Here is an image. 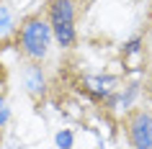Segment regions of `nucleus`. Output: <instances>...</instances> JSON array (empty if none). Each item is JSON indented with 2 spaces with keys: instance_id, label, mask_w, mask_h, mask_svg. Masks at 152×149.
I'll use <instances>...</instances> for the list:
<instances>
[{
  "instance_id": "f257e3e1",
  "label": "nucleus",
  "mask_w": 152,
  "mask_h": 149,
  "mask_svg": "<svg viewBox=\"0 0 152 149\" xmlns=\"http://www.w3.org/2000/svg\"><path fill=\"white\" fill-rule=\"evenodd\" d=\"M75 21H77V5L75 0H49V26H52V36L62 49L75 47L77 31H75Z\"/></svg>"
},
{
  "instance_id": "f03ea898",
  "label": "nucleus",
  "mask_w": 152,
  "mask_h": 149,
  "mask_svg": "<svg viewBox=\"0 0 152 149\" xmlns=\"http://www.w3.org/2000/svg\"><path fill=\"white\" fill-rule=\"evenodd\" d=\"M49 41H52V26L39 16L26 18L21 31H18V47L26 57L41 59L49 52Z\"/></svg>"
},
{
  "instance_id": "7ed1b4c3",
  "label": "nucleus",
  "mask_w": 152,
  "mask_h": 149,
  "mask_svg": "<svg viewBox=\"0 0 152 149\" xmlns=\"http://www.w3.org/2000/svg\"><path fill=\"white\" fill-rule=\"evenodd\" d=\"M126 134L134 149H152V116L144 110H134L126 121Z\"/></svg>"
},
{
  "instance_id": "20e7f679",
  "label": "nucleus",
  "mask_w": 152,
  "mask_h": 149,
  "mask_svg": "<svg viewBox=\"0 0 152 149\" xmlns=\"http://www.w3.org/2000/svg\"><path fill=\"white\" fill-rule=\"evenodd\" d=\"M116 82H119V80L111 77V75H93V77L83 80V90H85L90 98H108V95L116 90Z\"/></svg>"
},
{
  "instance_id": "39448f33",
  "label": "nucleus",
  "mask_w": 152,
  "mask_h": 149,
  "mask_svg": "<svg viewBox=\"0 0 152 149\" xmlns=\"http://www.w3.org/2000/svg\"><path fill=\"white\" fill-rule=\"evenodd\" d=\"M23 82H26V90L28 93H34V95H41L44 93V77H41V72H39V67H28V70L23 72Z\"/></svg>"
},
{
  "instance_id": "423d86ee",
  "label": "nucleus",
  "mask_w": 152,
  "mask_h": 149,
  "mask_svg": "<svg viewBox=\"0 0 152 149\" xmlns=\"http://www.w3.org/2000/svg\"><path fill=\"white\" fill-rule=\"evenodd\" d=\"M57 144H59V149H70L72 147V134L70 131H59L57 134Z\"/></svg>"
},
{
  "instance_id": "0eeeda50",
  "label": "nucleus",
  "mask_w": 152,
  "mask_h": 149,
  "mask_svg": "<svg viewBox=\"0 0 152 149\" xmlns=\"http://www.w3.org/2000/svg\"><path fill=\"white\" fill-rule=\"evenodd\" d=\"M8 118H10V110H8V103L0 98V126L3 124H8Z\"/></svg>"
},
{
  "instance_id": "6e6552de",
  "label": "nucleus",
  "mask_w": 152,
  "mask_h": 149,
  "mask_svg": "<svg viewBox=\"0 0 152 149\" xmlns=\"http://www.w3.org/2000/svg\"><path fill=\"white\" fill-rule=\"evenodd\" d=\"M10 26V13H8V8H3V5H0V31H3V28H8Z\"/></svg>"
},
{
  "instance_id": "1a4fd4ad",
  "label": "nucleus",
  "mask_w": 152,
  "mask_h": 149,
  "mask_svg": "<svg viewBox=\"0 0 152 149\" xmlns=\"http://www.w3.org/2000/svg\"><path fill=\"white\" fill-rule=\"evenodd\" d=\"M137 49H139V39H134V41H129V44H126V52H129V54L137 52Z\"/></svg>"
},
{
  "instance_id": "9d476101",
  "label": "nucleus",
  "mask_w": 152,
  "mask_h": 149,
  "mask_svg": "<svg viewBox=\"0 0 152 149\" xmlns=\"http://www.w3.org/2000/svg\"><path fill=\"white\" fill-rule=\"evenodd\" d=\"M147 93H150V98H152V77H150V82H147Z\"/></svg>"
},
{
  "instance_id": "9b49d317",
  "label": "nucleus",
  "mask_w": 152,
  "mask_h": 149,
  "mask_svg": "<svg viewBox=\"0 0 152 149\" xmlns=\"http://www.w3.org/2000/svg\"><path fill=\"white\" fill-rule=\"evenodd\" d=\"M0 141H3V131H0Z\"/></svg>"
}]
</instances>
